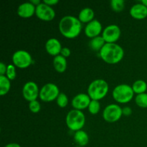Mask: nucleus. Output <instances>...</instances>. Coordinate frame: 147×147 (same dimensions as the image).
Here are the masks:
<instances>
[{
	"label": "nucleus",
	"mask_w": 147,
	"mask_h": 147,
	"mask_svg": "<svg viewBox=\"0 0 147 147\" xmlns=\"http://www.w3.org/2000/svg\"><path fill=\"white\" fill-rule=\"evenodd\" d=\"M74 140L80 146H84L88 143L89 138L86 132L83 130H79L75 134Z\"/></svg>",
	"instance_id": "6ab92c4d"
},
{
	"label": "nucleus",
	"mask_w": 147,
	"mask_h": 147,
	"mask_svg": "<svg viewBox=\"0 0 147 147\" xmlns=\"http://www.w3.org/2000/svg\"><path fill=\"white\" fill-rule=\"evenodd\" d=\"M11 87L10 80L5 76H0V95L7 94Z\"/></svg>",
	"instance_id": "aec40b11"
},
{
	"label": "nucleus",
	"mask_w": 147,
	"mask_h": 147,
	"mask_svg": "<svg viewBox=\"0 0 147 147\" xmlns=\"http://www.w3.org/2000/svg\"><path fill=\"white\" fill-rule=\"evenodd\" d=\"M105 40L102 36H98V37H94L92 39V40L90 42V45L91 48L95 51H98L102 49V47L104 46Z\"/></svg>",
	"instance_id": "412c9836"
},
{
	"label": "nucleus",
	"mask_w": 147,
	"mask_h": 147,
	"mask_svg": "<svg viewBox=\"0 0 147 147\" xmlns=\"http://www.w3.org/2000/svg\"><path fill=\"white\" fill-rule=\"evenodd\" d=\"M53 65L56 71L59 73H63L67 67V60L65 57L60 55L55 56L53 60Z\"/></svg>",
	"instance_id": "f3484780"
},
{
	"label": "nucleus",
	"mask_w": 147,
	"mask_h": 147,
	"mask_svg": "<svg viewBox=\"0 0 147 147\" xmlns=\"http://www.w3.org/2000/svg\"><path fill=\"white\" fill-rule=\"evenodd\" d=\"M4 147H21V146H20V145H19L18 144L11 143V144H9L6 145Z\"/></svg>",
	"instance_id": "473e14b6"
},
{
	"label": "nucleus",
	"mask_w": 147,
	"mask_h": 147,
	"mask_svg": "<svg viewBox=\"0 0 147 147\" xmlns=\"http://www.w3.org/2000/svg\"><path fill=\"white\" fill-rule=\"evenodd\" d=\"M36 7L31 2H24L20 4L17 9V14L23 18L31 17L35 13Z\"/></svg>",
	"instance_id": "4468645a"
},
{
	"label": "nucleus",
	"mask_w": 147,
	"mask_h": 147,
	"mask_svg": "<svg viewBox=\"0 0 147 147\" xmlns=\"http://www.w3.org/2000/svg\"><path fill=\"white\" fill-rule=\"evenodd\" d=\"M86 122L85 115L81 111L71 110L68 112L66 116V124L72 131L81 130Z\"/></svg>",
	"instance_id": "20e7f679"
},
{
	"label": "nucleus",
	"mask_w": 147,
	"mask_h": 147,
	"mask_svg": "<svg viewBox=\"0 0 147 147\" xmlns=\"http://www.w3.org/2000/svg\"><path fill=\"white\" fill-rule=\"evenodd\" d=\"M100 103H99L98 100H92L90 101V104L88 106V110L89 112H90L91 114L95 115L96 113H98L100 111Z\"/></svg>",
	"instance_id": "393cba45"
},
{
	"label": "nucleus",
	"mask_w": 147,
	"mask_h": 147,
	"mask_svg": "<svg viewBox=\"0 0 147 147\" xmlns=\"http://www.w3.org/2000/svg\"><path fill=\"white\" fill-rule=\"evenodd\" d=\"M59 94V88L54 83H47L42 86L40 91V99L43 101L50 102L57 99Z\"/></svg>",
	"instance_id": "423d86ee"
},
{
	"label": "nucleus",
	"mask_w": 147,
	"mask_h": 147,
	"mask_svg": "<svg viewBox=\"0 0 147 147\" xmlns=\"http://www.w3.org/2000/svg\"><path fill=\"white\" fill-rule=\"evenodd\" d=\"M57 103L60 107L64 108L68 103V98L65 93H60L57 98Z\"/></svg>",
	"instance_id": "a878e982"
},
{
	"label": "nucleus",
	"mask_w": 147,
	"mask_h": 147,
	"mask_svg": "<svg viewBox=\"0 0 147 147\" xmlns=\"http://www.w3.org/2000/svg\"><path fill=\"white\" fill-rule=\"evenodd\" d=\"M130 14L136 20H143L147 17V7L143 4H136L131 7Z\"/></svg>",
	"instance_id": "dca6fc26"
},
{
	"label": "nucleus",
	"mask_w": 147,
	"mask_h": 147,
	"mask_svg": "<svg viewBox=\"0 0 147 147\" xmlns=\"http://www.w3.org/2000/svg\"><path fill=\"white\" fill-rule=\"evenodd\" d=\"M134 92L131 86L126 84H121L116 86L113 90V97L116 101L121 103H126L133 98Z\"/></svg>",
	"instance_id": "39448f33"
},
{
	"label": "nucleus",
	"mask_w": 147,
	"mask_h": 147,
	"mask_svg": "<svg viewBox=\"0 0 147 147\" xmlns=\"http://www.w3.org/2000/svg\"><path fill=\"white\" fill-rule=\"evenodd\" d=\"M90 98L86 93H80L75 96L72 100V106L76 110H83L88 107L90 103Z\"/></svg>",
	"instance_id": "f8f14e48"
},
{
	"label": "nucleus",
	"mask_w": 147,
	"mask_h": 147,
	"mask_svg": "<svg viewBox=\"0 0 147 147\" xmlns=\"http://www.w3.org/2000/svg\"><path fill=\"white\" fill-rule=\"evenodd\" d=\"M29 109L33 113H37L40 111V103L37 100L30 102Z\"/></svg>",
	"instance_id": "cd10ccee"
},
{
	"label": "nucleus",
	"mask_w": 147,
	"mask_h": 147,
	"mask_svg": "<svg viewBox=\"0 0 147 147\" xmlns=\"http://www.w3.org/2000/svg\"><path fill=\"white\" fill-rule=\"evenodd\" d=\"M7 67H6V65L4 63H0V76H4L7 73Z\"/></svg>",
	"instance_id": "c756f323"
},
{
	"label": "nucleus",
	"mask_w": 147,
	"mask_h": 147,
	"mask_svg": "<svg viewBox=\"0 0 147 147\" xmlns=\"http://www.w3.org/2000/svg\"><path fill=\"white\" fill-rule=\"evenodd\" d=\"M44 3L49 6L55 5L58 3V0H44Z\"/></svg>",
	"instance_id": "7c9ffc66"
},
{
	"label": "nucleus",
	"mask_w": 147,
	"mask_h": 147,
	"mask_svg": "<svg viewBox=\"0 0 147 147\" xmlns=\"http://www.w3.org/2000/svg\"><path fill=\"white\" fill-rule=\"evenodd\" d=\"M30 2L32 3V4H34V6L35 5H38V4H40V1H39V0H32L31 1H30Z\"/></svg>",
	"instance_id": "72a5a7b5"
},
{
	"label": "nucleus",
	"mask_w": 147,
	"mask_h": 147,
	"mask_svg": "<svg viewBox=\"0 0 147 147\" xmlns=\"http://www.w3.org/2000/svg\"><path fill=\"white\" fill-rule=\"evenodd\" d=\"M81 22L73 16H65L59 23V30L61 34L67 38H75L81 32Z\"/></svg>",
	"instance_id": "f257e3e1"
},
{
	"label": "nucleus",
	"mask_w": 147,
	"mask_h": 147,
	"mask_svg": "<svg viewBox=\"0 0 147 147\" xmlns=\"http://www.w3.org/2000/svg\"><path fill=\"white\" fill-rule=\"evenodd\" d=\"M22 94L24 98L28 101L31 102L33 100H36L37 98L40 95L38 86L34 82H27L23 87Z\"/></svg>",
	"instance_id": "9b49d317"
},
{
	"label": "nucleus",
	"mask_w": 147,
	"mask_h": 147,
	"mask_svg": "<svg viewBox=\"0 0 147 147\" xmlns=\"http://www.w3.org/2000/svg\"><path fill=\"white\" fill-rule=\"evenodd\" d=\"M102 30V25L100 22L97 20H93L88 23L85 28V34L90 38H94L100 34Z\"/></svg>",
	"instance_id": "ddd939ff"
},
{
	"label": "nucleus",
	"mask_w": 147,
	"mask_h": 147,
	"mask_svg": "<svg viewBox=\"0 0 147 147\" xmlns=\"http://www.w3.org/2000/svg\"><path fill=\"white\" fill-rule=\"evenodd\" d=\"M131 113V109L129 107H125L123 109V114L126 116H129Z\"/></svg>",
	"instance_id": "2f4dec72"
},
{
	"label": "nucleus",
	"mask_w": 147,
	"mask_h": 147,
	"mask_svg": "<svg viewBox=\"0 0 147 147\" xmlns=\"http://www.w3.org/2000/svg\"><path fill=\"white\" fill-rule=\"evenodd\" d=\"M142 4H143L144 5H145L147 7V0H142Z\"/></svg>",
	"instance_id": "f704fd0d"
},
{
	"label": "nucleus",
	"mask_w": 147,
	"mask_h": 147,
	"mask_svg": "<svg viewBox=\"0 0 147 147\" xmlns=\"http://www.w3.org/2000/svg\"><path fill=\"white\" fill-rule=\"evenodd\" d=\"M12 61L14 65L20 68H26L31 65L32 60L28 52L25 50H17L13 54Z\"/></svg>",
	"instance_id": "6e6552de"
},
{
	"label": "nucleus",
	"mask_w": 147,
	"mask_h": 147,
	"mask_svg": "<svg viewBox=\"0 0 147 147\" xmlns=\"http://www.w3.org/2000/svg\"><path fill=\"white\" fill-rule=\"evenodd\" d=\"M102 60L109 64H116L123 59L124 51L116 43H106L100 51Z\"/></svg>",
	"instance_id": "f03ea898"
},
{
	"label": "nucleus",
	"mask_w": 147,
	"mask_h": 147,
	"mask_svg": "<svg viewBox=\"0 0 147 147\" xmlns=\"http://www.w3.org/2000/svg\"><path fill=\"white\" fill-rule=\"evenodd\" d=\"M123 109L117 104H110L106 106L103 112V117L105 121L110 123H113L121 117Z\"/></svg>",
	"instance_id": "0eeeda50"
},
{
	"label": "nucleus",
	"mask_w": 147,
	"mask_h": 147,
	"mask_svg": "<svg viewBox=\"0 0 147 147\" xmlns=\"http://www.w3.org/2000/svg\"><path fill=\"white\" fill-rule=\"evenodd\" d=\"M93 17H94V11L91 8H89V7L83 9L80 11L78 15L79 20L81 22L84 23H89L93 20Z\"/></svg>",
	"instance_id": "a211bd4d"
},
{
	"label": "nucleus",
	"mask_w": 147,
	"mask_h": 147,
	"mask_svg": "<svg viewBox=\"0 0 147 147\" xmlns=\"http://www.w3.org/2000/svg\"><path fill=\"white\" fill-rule=\"evenodd\" d=\"M6 73H7V77L10 80H14L16 78V70L14 66L13 65H9L7 66V70Z\"/></svg>",
	"instance_id": "bb28decb"
},
{
	"label": "nucleus",
	"mask_w": 147,
	"mask_h": 147,
	"mask_svg": "<svg viewBox=\"0 0 147 147\" xmlns=\"http://www.w3.org/2000/svg\"><path fill=\"white\" fill-rule=\"evenodd\" d=\"M112 9L115 11H121L124 8V1L123 0H112L111 1Z\"/></svg>",
	"instance_id": "b1692460"
},
{
	"label": "nucleus",
	"mask_w": 147,
	"mask_h": 147,
	"mask_svg": "<svg viewBox=\"0 0 147 147\" xmlns=\"http://www.w3.org/2000/svg\"><path fill=\"white\" fill-rule=\"evenodd\" d=\"M109 91V85L103 79L95 80L89 85L88 93L92 100H99L104 98Z\"/></svg>",
	"instance_id": "7ed1b4c3"
},
{
	"label": "nucleus",
	"mask_w": 147,
	"mask_h": 147,
	"mask_svg": "<svg viewBox=\"0 0 147 147\" xmlns=\"http://www.w3.org/2000/svg\"><path fill=\"white\" fill-rule=\"evenodd\" d=\"M35 14L39 19L45 21H50L53 20L55 16V10L44 2L36 6Z\"/></svg>",
	"instance_id": "9d476101"
},
{
	"label": "nucleus",
	"mask_w": 147,
	"mask_h": 147,
	"mask_svg": "<svg viewBox=\"0 0 147 147\" xmlns=\"http://www.w3.org/2000/svg\"><path fill=\"white\" fill-rule=\"evenodd\" d=\"M77 147H80V146H77Z\"/></svg>",
	"instance_id": "c9c22d12"
},
{
	"label": "nucleus",
	"mask_w": 147,
	"mask_h": 147,
	"mask_svg": "<svg viewBox=\"0 0 147 147\" xmlns=\"http://www.w3.org/2000/svg\"><path fill=\"white\" fill-rule=\"evenodd\" d=\"M45 49L47 53L51 55L57 56L61 53L62 45L57 39L50 38L46 42Z\"/></svg>",
	"instance_id": "2eb2a0df"
},
{
	"label": "nucleus",
	"mask_w": 147,
	"mask_h": 147,
	"mask_svg": "<svg viewBox=\"0 0 147 147\" xmlns=\"http://www.w3.org/2000/svg\"><path fill=\"white\" fill-rule=\"evenodd\" d=\"M61 55L63 56L64 57H67L70 55V50L68 48V47H63L62 48L61 50Z\"/></svg>",
	"instance_id": "c85d7f7f"
},
{
	"label": "nucleus",
	"mask_w": 147,
	"mask_h": 147,
	"mask_svg": "<svg viewBox=\"0 0 147 147\" xmlns=\"http://www.w3.org/2000/svg\"><path fill=\"white\" fill-rule=\"evenodd\" d=\"M132 88L134 93L137 94H142V93H144V92L146 90L147 84L144 80H138L134 83Z\"/></svg>",
	"instance_id": "4be33fe9"
},
{
	"label": "nucleus",
	"mask_w": 147,
	"mask_h": 147,
	"mask_svg": "<svg viewBox=\"0 0 147 147\" xmlns=\"http://www.w3.org/2000/svg\"><path fill=\"white\" fill-rule=\"evenodd\" d=\"M135 102L142 108H147V93L138 94L135 98Z\"/></svg>",
	"instance_id": "5701e85b"
},
{
	"label": "nucleus",
	"mask_w": 147,
	"mask_h": 147,
	"mask_svg": "<svg viewBox=\"0 0 147 147\" xmlns=\"http://www.w3.org/2000/svg\"><path fill=\"white\" fill-rule=\"evenodd\" d=\"M121 36V29L116 24H110L103 30L102 37L106 43H115Z\"/></svg>",
	"instance_id": "1a4fd4ad"
}]
</instances>
